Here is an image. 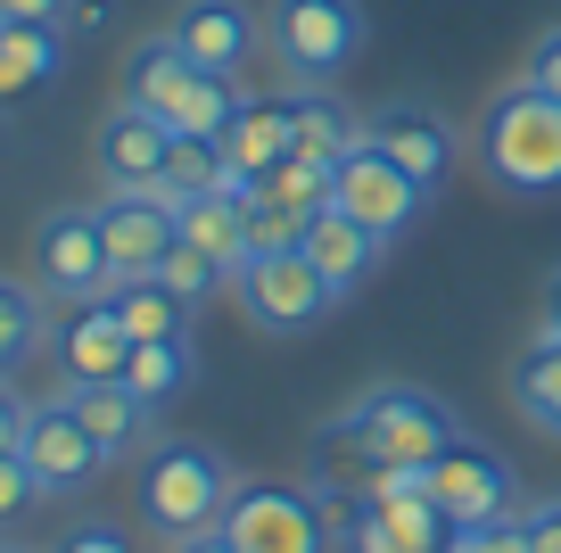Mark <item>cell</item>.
<instances>
[{"instance_id": "1", "label": "cell", "mask_w": 561, "mask_h": 553, "mask_svg": "<svg viewBox=\"0 0 561 553\" xmlns=\"http://www.w3.org/2000/svg\"><path fill=\"white\" fill-rule=\"evenodd\" d=\"M479 173L512 199H553L561 191V100H545L537 83H504L479 108Z\"/></svg>"}, {"instance_id": "2", "label": "cell", "mask_w": 561, "mask_h": 553, "mask_svg": "<svg viewBox=\"0 0 561 553\" xmlns=\"http://www.w3.org/2000/svg\"><path fill=\"white\" fill-rule=\"evenodd\" d=\"M231 487L240 479H231V463L215 447H198V438H158L133 471V512H140L149 537L182 545V537H207L215 520H224Z\"/></svg>"}, {"instance_id": "3", "label": "cell", "mask_w": 561, "mask_h": 553, "mask_svg": "<svg viewBox=\"0 0 561 553\" xmlns=\"http://www.w3.org/2000/svg\"><path fill=\"white\" fill-rule=\"evenodd\" d=\"M116 100L165 116L174 133H224L231 108H240V83H231V75H215V67H198L174 34H149V42H133V50H124Z\"/></svg>"}, {"instance_id": "4", "label": "cell", "mask_w": 561, "mask_h": 553, "mask_svg": "<svg viewBox=\"0 0 561 553\" xmlns=\"http://www.w3.org/2000/svg\"><path fill=\"white\" fill-rule=\"evenodd\" d=\"M347 421H355V438L371 447V463H380V471H430L462 438L455 414H446L430 388H404V381L364 388V397L347 405Z\"/></svg>"}, {"instance_id": "5", "label": "cell", "mask_w": 561, "mask_h": 553, "mask_svg": "<svg viewBox=\"0 0 561 553\" xmlns=\"http://www.w3.org/2000/svg\"><path fill=\"white\" fill-rule=\"evenodd\" d=\"M215 529L240 553H331L339 545L331 504H322L314 487H289V479H240Z\"/></svg>"}, {"instance_id": "6", "label": "cell", "mask_w": 561, "mask_h": 553, "mask_svg": "<svg viewBox=\"0 0 561 553\" xmlns=\"http://www.w3.org/2000/svg\"><path fill=\"white\" fill-rule=\"evenodd\" d=\"M231 297H240V314L256 330H273V339H298V330H314L322 314L339 306V290L314 273L306 248H248V257L231 264Z\"/></svg>"}, {"instance_id": "7", "label": "cell", "mask_w": 561, "mask_h": 553, "mask_svg": "<svg viewBox=\"0 0 561 553\" xmlns=\"http://www.w3.org/2000/svg\"><path fill=\"white\" fill-rule=\"evenodd\" d=\"M264 50L289 67V83H331L364 50L355 0H264Z\"/></svg>"}, {"instance_id": "8", "label": "cell", "mask_w": 561, "mask_h": 553, "mask_svg": "<svg viewBox=\"0 0 561 553\" xmlns=\"http://www.w3.org/2000/svg\"><path fill=\"white\" fill-rule=\"evenodd\" d=\"M34 290L50 306H91V297L116 290V257H107L91 207H50L34 224Z\"/></svg>"}, {"instance_id": "9", "label": "cell", "mask_w": 561, "mask_h": 553, "mask_svg": "<svg viewBox=\"0 0 561 553\" xmlns=\"http://www.w3.org/2000/svg\"><path fill=\"white\" fill-rule=\"evenodd\" d=\"M331 207L355 215V224H364L371 240L388 248V240H404V232L421 224V207H430V182H413V173H404L388 149L355 140V149L339 157V173H331Z\"/></svg>"}, {"instance_id": "10", "label": "cell", "mask_w": 561, "mask_h": 553, "mask_svg": "<svg viewBox=\"0 0 561 553\" xmlns=\"http://www.w3.org/2000/svg\"><path fill=\"white\" fill-rule=\"evenodd\" d=\"M25 471H34V487L50 504H67V496H83L91 479H100L107 471V454H100V438L83 430V414H75L67 405V388H58V397H42L34 405V421H25Z\"/></svg>"}, {"instance_id": "11", "label": "cell", "mask_w": 561, "mask_h": 553, "mask_svg": "<svg viewBox=\"0 0 561 553\" xmlns=\"http://www.w3.org/2000/svg\"><path fill=\"white\" fill-rule=\"evenodd\" d=\"M91 215H100V240H107V257H116V281L158 273L165 248L182 240V207L165 191H100Z\"/></svg>"}, {"instance_id": "12", "label": "cell", "mask_w": 561, "mask_h": 553, "mask_svg": "<svg viewBox=\"0 0 561 553\" xmlns=\"http://www.w3.org/2000/svg\"><path fill=\"white\" fill-rule=\"evenodd\" d=\"M421 487H430V504H438L455 529H488V520L512 512V463L488 454V447H471V438H455L438 463L421 471Z\"/></svg>"}, {"instance_id": "13", "label": "cell", "mask_w": 561, "mask_h": 553, "mask_svg": "<svg viewBox=\"0 0 561 553\" xmlns=\"http://www.w3.org/2000/svg\"><path fill=\"white\" fill-rule=\"evenodd\" d=\"M165 149H174V124L149 116V108L116 100L91 133V166H100L107 191H158L165 182Z\"/></svg>"}, {"instance_id": "14", "label": "cell", "mask_w": 561, "mask_h": 553, "mask_svg": "<svg viewBox=\"0 0 561 553\" xmlns=\"http://www.w3.org/2000/svg\"><path fill=\"white\" fill-rule=\"evenodd\" d=\"M165 34H174L182 50L198 58V67H215V75H240L248 58H256V34H264V18L248 9V0H182Z\"/></svg>"}, {"instance_id": "15", "label": "cell", "mask_w": 561, "mask_h": 553, "mask_svg": "<svg viewBox=\"0 0 561 553\" xmlns=\"http://www.w3.org/2000/svg\"><path fill=\"white\" fill-rule=\"evenodd\" d=\"M50 347H58V372H67V381H124L133 330L116 323V306H107V297H91V306H67V314H58Z\"/></svg>"}, {"instance_id": "16", "label": "cell", "mask_w": 561, "mask_h": 553, "mask_svg": "<svg viewBox=\"0 0 561 553\" xmlns=\"http://www.w3.org/2000/svg\"><path fill=\"white\" fill-rule=\"evenodd\" d=\"M67 405L83 414V430L100 438L107 463H133V454L149 447V405H140L124 381H67Z\"/></svg>"}, {"instance_id": "17", "label": "cell", "mask_w": 561, "mask_h": 553, "mask_svg": "<svg viewBox=\"0 0 561 553\" xmlns=\"http://www.w3.org/2000/svg\"><path fill=\"white\" fill-rule=\"evenodd\" d=\"M280 108H289V157H314V166H339V157L364 140V124H355L347 100H331L322 83H298L280 91Z\"/></svg>"}, {"instance_id": "18", "label": "cell", "mask_w": 561, "mask_h": 553, "mask_svg": "<svg viewBox=\"0 0 561 553\" xmlns=\"http://www.w3.org/2000/svg\"><path fill=\"white\" fill-rule=\"evenodd\" d=\"M364 140H371V149H388L413 182H438V173L455 166V133H446L430 108H380V116L364 124Z\"/></svg>"}, {"instance_id": "19", "label": "cell", "mask_w": 561, "mask_h": 553, "mask_svg": "<svg viewBox=\"0 0 561 553\" xmlns=\"http://www.w3.org/2000/svg\"><path fill=\"white\" fill-rule=\"evenodd\" d=\"M215 140H224L231 191H240V182H256V173H273L280 157H289V108H280V100H240Z\"/></svg>"}, {"instance_id": "20", "label": "cell", "mask_w": 561, "mask_h": 553, "mask_svg": "<svg viewBox=\"0 0 561 553\" xmlns=\"http://www.w3.org/2000/svg\"><path fill=\"white\" fill-rule=\"evenodd\" d=\"M298 248L306 257H314V273L331 281L339 297L355 290V281L371 273V264H380V240H371L364 224H355V215H339V207H322V215H306V232H298Z\"/></svg>"}, {"instance_id": "21", "label": "cell", "mask_w": 561, "mask_h": 553, "mask_svg": "<svg viewBox=\"0 0 561 553\" xmlns=\"http://www.w3.org/2000/svg\"><path fill=\"white\" fill-rule=\"evenodd\" d=\"M191 372H198L191 330H182V339H133V356H124V388H133L149 414H158V405H174L182 388H191Z\"/></svg>"}, {"instance_id": "22", "label": "cell", "mask_w": 561, "mask_h": 553, "mask_svg": "<svg viewBox=\"0 0 561 553\" xmlns=\"http://www.w3.org/2000/svg\"><path fill=\"white\" fill-rule=\"evenodd\" d=\"M67 67V25H0V100L42 91Z\"/></svg>"}, {"instance_id": "23", "label": "cell", "mask_w": 561, "mask_h": 553, "mask_svg": "<svg viewBox=\"0 0 561 553\" xmlns=\"http://www.w3.org/2000/svg\"><path fill=\"white\" fill-rule=\"evenodd\" d=\"M182 207V240L207 248V257L240 264L248 257V199L240 191H198V199H174Z\"/></svg>"}, {"instance_id": "24", "label": "cell", "mask_w": 561, "mask_h": 553, "mask_svg": "<svg viewBox=\"0 0 561 553\" xmlns=\"http://www.w3.org/2000/svg\"><path fill=\"white\" fill-rule=\"evenodd\" d=\"M42 339H50V297L0 273V381H18L25 363L42 356Z\"/></svg>"}, {"instance_id": "25", "label": "cell", "mask_w": 561, "mask_h": 553, "mask_svg": "<svg viewBox=\"0 0 561 553\" xmlns=\"http://www.w3.org/2000/svg\"><path fill=\"white\" fill-rule=\"evenodd\" d=\"M331 173L339 166H314V157H280L273 173H256V182H240L248 199H256V207H273V215H322L331 207Z\"/></svg>"}, {"instance_id": "26", "label": "cell", "mask_w": 561, "mask_h": 553, "mask_svg": "<svg viewBox=\"0 0 561 553\" xmlns=\"http://www.w3.org/2000/svg\"><path fill=\"white\" fill-rule=\"evenodd\" d=\"M107 306H116V323L133 330V339H182V330H191V306H182L158 273L116 281V290H107Z\"/></svg>"}, {"instance_id": "27", "label": "cell", "mask_w": 561, "mask_h": 553, "mask_svg": "<svg viewBox=\"0 0 561 553\" xmlns=\"http://www.w3.org/2000/svg\"><path fill=\"white\" fill-rule=\"evenodd\" d=\"M512 405H520L545 438H561V339L537 330V347H520V363H512Z\"/></svg>"}, {"instance_id": "28", "label": "cell", "mask_w": 561, "mask_h": 553, "mask_svg": "<svg viewBox=\"0 0 561 553\" xmlns=\"http://www.w3.org/2000/svg\"><path fill=\"white\" fill-rule=\"evenodd\" d=\"M165 199H198V191H231V166H224V140L215 133H174L165 149Z\"/></svg>"}, {"instance_id": "29", "label": "cell", "mask_w": 561, "mask_h": 553, "mask_svg": "<svg viewBox=\"0 0 561 553\" xmlns=\"http://www.w3.org/2000/svg\"><path fill=\"white\" fill-rule=\"evenodd\" d=\"M158 281L182 297V306H198V297L231 290V264H224V257H207V248H191V240H174V248H165V264H158Z\"/></svg>"}, {"instance_id": "30", "label": "cell", "mask_w": 561, "mask_h": 553, "mask_svg": "<svg viewBox=\"0 0 561 553\" xmlns=\"http://www.w3.org/2000/svg\"><path fill=\"white\" fill-rule=\"evenodd\" d=\"M58 553H140V545H133V537L116 529V520L83 512V520H67V537H58Z\"/></svg>"}, {"instance_id": "31", "label": "cell", "mask_w": 561, "mask_h": 553, "mask_svg": "<svg viewBox=\"0 0 561 553\" xmlns=\"http://www.w3.org/2000/svg\"><path fill=\"white\" fill-rule=\"evenodd\" d=\"M34 504H42V487H34V471H25V454H0V520L34 512Z\"/></svg>"}, {"instance_id": "32", "label": "cell", "mask_w": 561, "mask_h": 553, "mask_svg": "<svg viewBox=\"0 0 561 553\" xmlns=\"http://www.w3.org/2000/svg\"><path fill=\"white\" fill-rule=\"evenodd\" d=\"M520 83H537L545 100H561V25H545L537 34V50H528V75Z\"/></svg>"}, {"instance_id": "33", "label": "cell", "mask_w": 561, "mask_h": 553, "mask_svg": "<svg viewBox=\"0 0 561 553\" xmlns=\"http://www.w3.org/2000/svg\"><path fill=\"white\" fill-rule=\"evenodd\" d=\"M75 0H0V25H67Z\"/></svg>"}, {"instance_id": "34", "label": "cell", "mask_w": 561, "mask_h": 553, "mask_svg": "<svg viewBox=\"0 0 561 553\" xmlns=\"http://www.w3.org/2000/svg\"><path fill=\"white\" fill-rule=\"evenodd\" d=\"M25 421H34V405L18 397V381H0V454L25 447Z\"/></svg>"}, {"instance_id": "35", "label": "cell", "mask_w": 561, "mask_h": 553, "mask_svg": "<svg viewBox=\"0 0 561 553\" xmlns=\"http://www.w3.org/2000/svg\"><path fill=\"white\" fill-rule=\"evenodd\" d=\"M528 553H561V496H545V504H528Z\"/></svg>"}, {"instance_id": "36", "label": "cell", "mask_w": 561, "mask_h": 553, "mask_svg": "<svg viewBox=\"0 0 561 553\" xmlns=\"http://www.w3.org/2000/svg\"><path fill=\"white\" fill-rule=\"evenodd\" d=\"M471 545L479 553H528V520L504 512V520H488V529H471Z\"/></svg>"}, {"instance_id": "37", "label": "cell", "mask_w": 561, "mask_h": 553, "mask_svg": "<svg viewBox=\"0 0 561 553\" xmlns=\"http://www.w3.org/2000/svg\"><path fill=\"white\" fill-rule=\"evenodd\" d=\"M537 330L561 339V273H545V297H537Z\"/></svg>"}, {"instance_id": "38", "label": "cell", "mask_w": 561, "mask_h": 553, "mask_svg": "<svg viewBox=\"0 0 561 553\" xmlns=\"http://www.w3.org/2000/svg\"><path fill=\"white\" fill-rule=\"evenodd\" d=\"M165 553H240L224 529H207V537H182V545H165Z\"/></svg>"}, {"instance_id": "39", "label": "cell", "mask_w": 561, "mask_h": 553, "mask_svg": "<svg viewBox=\"0 0 561 553\" xmlns=\"http://www.w3.org/2000/svg\"><path fill=\"white\" fill-rule=\"evenodd\" d=\"M0 553H34V545H0Z\"/></svg>"}]
</instances>
